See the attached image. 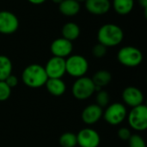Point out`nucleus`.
Listing matches in <instances>:
<instances>
[{"label": "nucleus", "mask_w": 147, "mask_h": 147, "mask_svg": "<svg viewBox=\"0 0 147 147\" xmlns=\"http://www.w3.org/2000/svg\"><path fill=\"white\" fill-rule=\"evenodd\" d=\"M128 123L136 131H145L147 128V107L140 104L132 109L128 115Z\"/></svg>", "instance_id": "6"}, {"label": "nucleus", "mask_w": 147, "mask_h": 147, "mask_svg": "<svg viewBox=\"0 0 147 147\" xmlns=\"http://www.w3.org/2000/svg\"><path fill=\"white\" fill-rule=\"evenodd\" d=\"M128 142L129 147H146L144 139L138 134L131 135L130 139L128 140Z\"/></svg>", "instance_id": "24"}, {"label": "nucleus", "mask_w": 147, "mask_h": 147, "mask_svg": "<svg viewBox=\"0 0 147 147\" xmlns=\"http://www.w3.org/2000/svg\"><path fill=\"white\" fill-rule=\"evenodd\" d=\"M77 141L78 145L81 147H98L101 139L96 130L84 128L77 134Z\"/></svg>", "instance_id": "11"}, {"label": "nucleus", "mask_w": 147, "mask_h": 147, "mask_svg": "<svg viewBox=\"0 0 147 147\" xmlns=\"http://www.w3.org/2000/svg\"><path fill=\"white\" fill-rule=\"evenodd\" d=\"M91 79L96 86V90H100L102 87L107 86L111 82L112 75L109 71L100 70L94 74Z\"/></svg>", "instance_id": "18"}, {"label": "nucleus", "mask_w": 147, "mask_h": 147, "mask_svg": "<svg viewBox=\"0 0 147 147\" xmlns=\"http://www.w3.org/2000/svg\"><path fill=\"white\" fill-rule=\"evenodd\" d=\"M18 17L11 11H0V34L9 35L17 31L19 28Z\"/></svg>", "instance_id": "8"}, {"label": "nucleus", "mask_w": 147, "mask_h": 147, "mask_svg": "<svg viewBox=\"0 0 147 147\" xmlns=\"http://www.w3.org/2000/svg\"><path fill=\"white\" fill-rule=\"evenodd\" d=\"M96 104H97L102 109L108 106V104L109 102V93L106 90H98L97 94H96Z\"/></svg>", "instance_id": "22"}, {"label": "nucleus", "mask_w": 147, "mask_h": 147, "mask_svg": "<svg viewBox=\"0 0 147 147\" xmlns=\"http://www.w3.org/2000/svg\"><path fill=\"white\" fill-rule=\"evenodd\" d=\"M113 8L120 16H126L131 13L134 6V0H113Z\"/></svg>", "instance_id": "19"}, {"label": "nucleus", "mask_w": 147, "mask_h": 147, "mask_svg": "<svg viewBox=\"0 0 147 147\" xmlns=\"http://www.w3.org/2000/svg\"><path fill=\"white\" fill-rule=\"evenodd\" d=\"M118 61L127 67H136L143 61L142 52L133 46H126L121 47L117 53Z\"/></svg>", "instance_id": "3"}, {"label": "nucleus", "mask_w": 147, "mask_h": 147, "mask_svg": "<svg viewBox=\"0 0 147 147\" xmlns=\"http://www.w3.org/2000/svg\"><path fill=\"white\" fill-rule=\"evenodd\" d=\"M107 48L108 47H106L105 46L98 42L92 48V53L96 58H102L107 53Z\"/></svg>", "instance_id": "25"}, {"label": "nucleus", "mask_w": 147, "mask_h": 147, "mask_svg": "<svg viewBox=\"0 0 147 147\" xmlns=\"http://www.w3.org/2000/svg\"><path fill=\"white\" fill-rule=\"evenodd\" d=\"M89 70L88 60L82 55H70L65 59V72L74 78L84 77Z\"/></svg>", "instance_id": "4"}, {"label": "nucleus", "mask_w": 147, "mask_h": 147, "mask_svg": "<svg viewBox=\"0 0 147 147\" xmlns=\"http://www.w3.org/2000/svg\"><path fill=\"white\" fill-rule=\"evenodd\" d=\"M131 132L128 128L127 127H121L119 129L118 131V137L121 140H124V141H128V140L130 139L131 137Z\"/></svg>", "instance_id": "26"}, {"label": "nucleus", "mask_w": 147, "mask_h": 147, "mask_svg": "<svg viewBox=\"0 0 147 147\" xmlns=\"http://www.w3.org/2000/svg\"><path fill=\"white\" fill-rule=\"evenodd\" d=\"M52 1H53V2L54 3H57V4H59V3H61V2H62L63 0H52Z\"/></svg>", "instance_id": "30"}, {"label": "nucleus", "mask_w": 147, "mask_h": 147, "mask_svg": "<svg viewBox=\"0 0 147 147\" xmlns=\"http://www.w3.org/2000/svg\"><path fill=\"white\" fill-rule=\"evenodd\" d=\"M80 34H81L80 27L77 23L72 22H69L64 24L61 29L62 37L71 42L77 40L79 37Z\"/></svg>", "instance_id": "17"}, {"label": "nucleus", "mask_w": 147, "mask_h": 147, "mask_svg": "<svg viewBox=\"0 0 147 147\" xmlns=\"http://www.w3.org/2000/svg\"><path fill=\"white\" fill-rule=\"evenodd\" d=\"M104 120L110 125H119L127 117L126 107L120 103L115 102L107 107L105 112L102 114Z\"/></svg>", "instance_id": "7"}, {"label": "nucleus", "mask_w": 147, "mask_h": 147, "mask_svg": "<svg viewBox=\"0 0 147 147\" xmlns=\"http://www.w3.org/2000/svg\"><path fill=\"white\" fill-rule=\"evenodd\" d=\"M59 144L62 147H75L78 145L77 135L73 133H64L59 138Z\"/></svg>", "instance_id": "21"}, {"label": "nucleus", "mask_w": 147, "mask_h": 147, "mask_svg": "<svg viewBox=\"0 0 147 147\" xmlns=\"http://www.w3.org/2000/svg\"><path fill=\"white\" fill-rule=\"evenodd\" d=\"M122 99L127 105L134 108L143 104L144 95L140 89L134 86H129L123 90Z\"/></svg>", "instance_id": "12"}, {"label": "nucleus", "mask_w": 147, "mask_h": 147, "mask_svg": "<svg viewBox=\"0 0 147 147\" xmlns=\"http://www.w3.org/2000/svg\"><path fill=\"white\" fill-rule=\"evenodd\" d=\"M124 39L122 28L114 23H106L100 27L97 32V40L106 47L120 45Z\"/></svg>", "instance_id": "1"}, {"label": "nucleus", "mask_w": 147, "mask_h": 147, "mask_svg": "<svg viewBox=\"0 0 147 147\" xmlns=\"http://www.w3.org/2000/svg\"><path fill=\"white\" fill-rule=\"evenodd\" d=\"M139 3L140 4V6L144 9L145 12H146L147 9V0H139Z\"/></svg>", "instance_id": "28"}, {"label": "nucleus", "mask_w": 147, "mask_h": 147, "mask_svg": "<svg viewBox=\"0 0 147 147\" xmlns=\"http://www.w3.org/2000/svg\"><path fill=\"white\" fill-rule=\"evenodd\" d=\"M73 50V44L71 41L60 37L55 39L50 46V51L55 57L65 59L69 57Z\"/></svg>", "instance_id": "10"}, {"label": "nucleus", "mask_w": 147, "mask_h": 147, "mask_svg": "<svg viewBox=\"0 0 147 147\" xmlns=\"http://www.w3.org/2000/svg\"><path fill=\"white\" fill-rule=\"evenodd\" d=\"M4 82L6 83V84H7L10 89H12V88H14V87H16V86L17 85V84H18V79H17V78H16V76L10 74V75L4 80Z\"/></svg>", "instance_id": "27"}, {"label": "nucleus", "mask_w": 147, "mask_h": 147, "mask_svg": "<svg viewBox=\"0 0 147 147\" xmlns=\"http://www.w3.org/2000/svg\"><path fill=\"white\" fill-rule=\"evenodd\" d=\"M84 3L87 11L95 16L107 14L112 6L110 0H86Z\"/></svg>", "instance_id": "13"}, {"label": "nucleus", "mask_w": 147, "mask_h": 147, "mask_svg": "<svg viewBox=\"0 0 147 147\" xmlns=\"http://www.w3.org/2000/svg\"><path fill=\"white\" fill-rule=\"evenodd\" d=\"M22 79L28 87L37 89L45 85L48 77L44 66L39 64H31L23 70L22 73Z\"/></svg>", "instance_id": "2"}, {"label": "nucleus", "mask_w": 147, "mask_h": 147, "mask_svg": "<svg viewBox=\"0 0 147 147\" xmlns=\"http://www.w3.org/2000/svg\"><path fill=\"white\" fill-rule=\"evenodd\" d=\"M45 85L47 91L54 96H62L66 90L65 83L61 78H48Z\"/></svg>", "instance_id": "15"}, {"label": "nucleus", "mask_w": 147, "mask_h": 147, "mask_svg": "<svg viewBox=\"0 0 147 147\" xmlns=\"http://www.w3.org/2000/svg\"><path fill=\"white\" fill-rule=\"evenodd\" d=\"M47 0H28V2H29L32 4H41L43 3H45Z\"/></svg>", "instance_id": "29"}, {"label": "nucleus", "mask_w": 147, "mask_h": 147, "mask_svg": "<svg viewBox=\"0 0 147 147\" xmlns=\"http://www.w3.org/2000/svg\"><path fill=\"white\" fill-rule=\"evenodd\" d=\"M12 62L10 59L5 55H0V81H4L10 74H12Z\"/></svg>", "instance_id": "20"}, {"label": "nucleus", "mask_w": 147, "mask_h": 147, "mask_svg": "<svg viewBox=\"0 0 147 147\" xmlns=\"http://www.w3.org/2000/svg\"><path fill=\"white\" fill-rule=\"evenodd\" d=\"M75 1H77V2H78V3H82V2H85L86 0H75Z\"/></svg>", "instance_id": "31"}, {"label": "nucleus", "mask_w": 147, "mask_h": 147, "mask_svg": "<svg viewBox=\"0 0 147 147\" xmlns=\"http://www.w3.org/2000/svg\"><path fill=\"white\" fill-rule=\"evenodd\" d=\"M103 111L97 104H90L87 106L82 112V120L87 125H92L97 122L102 116Z\"/></svg>", "instance_id": "14"}, {"label": "nucleus", "mask_w": 147, "mask_h": 147, "mask_svg": "<svg viewBox=\"0 0 147 147\" xmlns=\"http://www.w3.org/2000/svg\"><path fill=\"white\" fill-rule=\"evenodd\" d=\"M48 78H61L65 72V59L53 56L45 65Z\"/></svg>", "instance_id": "9"}, {"label": "nucleus", "mask_w": 147, "mask_h": 147, "mask_svg": "<svg viewBox=\"0 0 147 147\" xmlns=\"http://www.w3.org/2000/svg\"><path fill=\"white\" fill-rule=\"evenodd\" d=\"M11 94V89L4 81H0V102H4L9 99Z\"/></svg>", "instance_id": "23"}, {"label": "nucleus", "mask_w": 147, "mask_h": 147, "mask_svg": "<svg viewBox=\"0 0 147 147\" xmlns=\"http://www.w3.org/2000/svg\"><path fill=\"white\" fill-rule=\"evenodd\" d=\"M96 92V86L90 78H78L72 85V94L78 100H85L90 98Z\"/></svg>", "instance_id": "5"}, {"label": "nucleus", "mask_w": 147, "mask_h": 147, "mask_svg": "<svg viewBox=\"0 0 147 147\" xmlns=\"http://www.w3.org/2000/svg\"><path fill=\"white\" fill-rule=\"evenodd\" d=\"M60 13L65 16H74L78 15L81 9L80 3L75 0H63L59 4Z\"/></svg>", "instance_id": "16"}]
</instances>
